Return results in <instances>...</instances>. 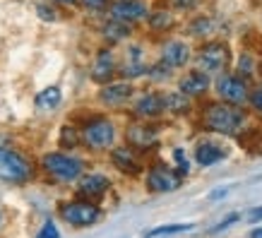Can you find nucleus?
Instances as JSON below:
<instances>
[{
    "instance_id": "obj_1",
    "label": "nucleus",
    "mask_w": 262,
    "mask_h": 238,
    "mask_svg": "<svg viewBox=\"0 0 262 238\" xmlns=\"http://www.w3.org/2000/svg\"><path fill=\"white\" fill-rule=\"evenodd\" d=\"M243 120H246L243 111L233 109V106H222V103L209 106L205 113V125L212 133H222V135H233L243 125Z\"/></svg>"
},
{
    "instance_id": "obj_2",
    "label": "nucleus",
    "mask_w": 262,
    "mask_h": 238,
    "mask_svg": "<svg viewBox=\"0 0 262 238\" xmlns=\"http://www.w3.org/2000/svg\"><path fill=\"white\" fill-rule=\"evenodd\" d=\"M43 168H46L53 178H58V181H63V183L80 178L82 171H84L80 159L68 157V154H46V157H43Z\"/></svg>"
},
{
    "instance_id": "obj_3",
    "label": "nucleus",
    "mask_w": 262,
    "mask_h": 238,
    "mask_svg": "<svg viewBox=\"0 0 262 238\" xmlns=\"http://www.w3.org/2000/svg\"><path fill=\"white\" fill-rule=\"evenodd\" d=\"M32 176V164L12 149H0V178L10 183H24Z\"/></svg>"
},
{
    "instance_id": "obj_4",
    "label": "nucleus",
    "mask_w": 262,
    "mask_h": 238,
    "mask_svg": "<svg viewBox=\"0 0 262 238\" xmlns=\"http://www.w3.org/2000/svg\"><path fill=\"white\" fill-rule=\"evenodd\" d=\"M113 137H116V130H113V125L106 118L89 120L87 125H84V130H82V140L92 149H106V147H111Z\"/></svg>"
},
{
    "instance_id": "obj_5",
    "label": "nucleus",
    "mask_w": 262,
    "mask_h": 238,
    "mask_svg": "<svg viewBox=\"0 0 262 238\" xmlns=\"http://www.w3.org/2000/svg\"><path fill=\"white\" fill-rule=\"evenodd\" d=\"M60 217L70 226H89L99 219V207H94L92 202H70L60 207Z\"/></svg>"
},
{
    "instance_id": "obj_6",
    "label": "nucleus",
    "mask_w": 262,
    "mask_h": 238,
    "mask_svg": "<svg viewBox=\"0 0 262 238\" xmlns=\"http://www.w3.org/2000/svg\"><path fill=\"white\" fill-rule=\"evenodd\" d=\"M229 63V48L224 46L222 41H212L205 44L200 51V68L205 72H219Z\"/></svg>"
},
{
    "instance_id": "obj_7",
    "label": "nucleus",
    "mask_w": 262,
    "mask_h": 238,
    "mask_svg": "<svg viewBox=\"0 0 262 238\" xmlns=\"http://www.w3.org/2000/svg\"><path fill=\"white\" fill-rule=\"evenodd\" d=\"M147 185H149V190H154V192H171L181 185V176L159 164V166H154L149 171V176H147Z\"/></svg>"
},
{
    "instance_id": "obj_8",
    "label": "nucleus",
    "mask_w": 262,
    "mask_h": 238,
    "mask_svg": "<svg viewBox=\"0 0 262 238\" xmlns=\"http://www.w3.org/2000/svg\"><path fill=\"white\" fill-rule=\"evenodd\" d=\"M216 92L229 103H243L248 99L246 82L238 77H231V75H222V77L216 79Z\"/></svg>"
},
{
    "instance_id": "obj_9",
    "label": "nucleus",
    "mask_w": 262,
    "mask_h": 238,
    "mask_svg": "<svg viewBox=\"0 0 262 238\" xmlns=\"http://www.w3.org/2000/svg\"><path fill=\"white\" fill-rule=\"evenodd\" d=\"M144 15H147V8L140 0H118L111 8V17L118 19V22H137Z\"/></svg>"
},
{
    "instance_id": "obj_10",
    "label": "nucleus",
    "mask_w": 262,
    "mask_h": 238,
    "mask_svg": "<svg viewBox=\"0 0 262 238\" xmlns=\"http://www.w3.org/2000/svg\"><path fill=\"white\" fill-rule=\"evenodd\" d=\"M108 178L101 174H89L84 176L80 181V185H77V190H80L82 198H101L103 192L108 190Z\"/></svg>"
},
{
    "instance_id": "obj_11",
    "label": "nucleus",
    "mask_w": 262,
    "mask_h": 238,
    "mask_svg": "<svg viewBox=\"0 0 262 238\" xmlns=\"http://www.w3.org/2000/svg\"><path fill=\"white\" fill-rule=\"evenodd\" d=\"M157 130H151V127H144V125H133L127 130V142L133 144V147H140V149H149L157 144Z\"/></svg>"
},
{
    "instance_id": "obj_12",
    "label": "nucleus",
    "mask_w": 262,
    "mask_h": 238,
    "mask_svg": "<svg viewBox=\"0 0 262 238\" xmlns=\"http://www.w3.org/2000/svg\"><path fill=\"white\" fill-rule=\"evenodd\" d=\"M113 72H116V60H113V53L111 51H101L99 56H96V63L92 68V77L96 82H108L113 77Z\"/></svg>"
},
{
    "instance_id": "obj_13",
    "label": "nucleus",
    "mask_w": 262,
    "mask_h": 238,
    "mask_svg": "<svg viewBox=\"0 0 262 238\" xmlns=\"http://www.w3.org/2000/svg\"><path fill=\"white\" fill-rule=\"evenodd\" d=\"M190 58V48L185 46L183 41H171L164 46V63L171 65V68H181V65L188 63Z\"/></svg>"
},
{
    "instance_id": "obj_14",
    "label": "nucleus",
    "mask_w": 262,
    "mask_h": 238,
    "mask_svg": "<svg viewBox=\"0 0 262 238\" xmlns=\"http://www.w3.org/2000/svg\"><path fill=\"white\" fill-rule=\"evenodd\" d=\"M207 87H209V77H207V72H188V75L181 79V92L185 96L202 94Z\"/></svg>"
},
{
    "instance_id": "obj_15",
    "label": "nucleus",
    "mask_w": 262,
    "mask_h": 238,
    "mask_svg": "<svg viewBox=\"0 0 262 238\" xmlns=\"http://www.w3.org/2000/svg\"><path fill=\"white\" fill-rule=\"evenodd\" d=\"M133 94V87L127 82H120V84H108V87L101 92V101L108 103V106H118Z\"/></svg>"
},
{
    "instance_id": "obj_16",
    "label": "nucleus",
    "mask_w": 262,
    "mask_h": 238,
    "mask_svg": "<svg viewBox=\"0 0 262 238\" xmlns=\"http://www.w3.org/2000/svg\"><path fill=\"white\" fill-rule=\"evenodd\" d=\"M111 159H113V164H116L123 174H140V164H137L135 157H133V149H125V147L113 149Z\"/></svg>"
},
{
    "instance_id": "obj_17",
    "label": "nucleus",
    "mask_w": 262,
    "mask_h": 238,
    "mask_svg": "<svg viewBox=\"0 0 262 238\" xmlns=\"http://www.w3.org/2000/svg\"><path fill=\"white\" fill-rule=\"evenodd\" d=\"M135 111L140 113V116H159L161 111H164V99H161V94H144L140 101H137Z\"/></svg>"
},
{
    "instance_id": "obj_18",
    "label": "nucleus",
    "mask_w": 262,
    "mask_h": 238,
    "mask_svg": "<svg viewBox=\"0 0 262 238\" xmlns=\"http://www.w3.org/2000/svg\"><path fill=\"white\" fill-rule=\"evenodd\" d=\"M123 75H125V77H140V75H144L142 51H140V48L133 46L127 51V60H125V65H123Z\"/></svg>"
},
{
    "instance_id": "obj_19",
    "label": "nucleus",
    "mask_w": 262,
    "mask_h": 238,
    "mask_svg": "<svg viewBox=\"0 0 262 238\" xmlns=\"http://www.w3.org/2000/svg\"><path fill=\"white\" fill-rule=\"evenodd\" d=\"M60 99H63L60 89L48 87V89H43V92H39V96H36V109H39V111H53L58 103H60Z\"/></svg>"
},
{
    "instance_id": "obj_20",
    "label": "nucleus",
    "mask_w": 262,
    "mask_h": 238,
    "mask_svg": "<svg viewBox=\"0 0 262 238\" xmlns=\"http://www.w3.org/2000/svg\"><path fill=\"white\" fill-rule=\"evenodd\" d=\"M195 157H198L200 166H212V164H216V161L224 157V149L216 147V144H200Z\"/></svg>"
},
{
    "instance_id": "obj_21",
    "label": "nucleus",
    "mask_w": 262,
    "mask_h": 238,
    "mask_svg": "<svg viewBox=\"0 0 262 238\" xmlns=\"http://www.w3.org/2000/svg\"><path fill=\"white\" fill-rule=\"evenodd\" d=\"M164 109L171 113H185L188 111V99L183 92H171V94H164Z\"/></svg>"
},
{
    "instance_id": "obj_22",
    "label": "nucleus",
    "mask_w": 262,
    "mask_h": 238,
    "mask_svg": "<svg viewBox=\"0 0 262 238\" xmlns=\"http://www.w3.org/2000/svg\"><path fill=\"white\" fill-rule=\"evenodd\" d=\"M127 34H130V29H127V24L125 22H118V19H113V22H108L106 27H103V36L108 41H123L127 39Z\"/></svg>"
},
{
    "instance_id": "obj_23",
    "label": "nucleus",
    "mask_w": 262,
    "mask_h": 238,
    "mask_svg": "<svg viewBox=\"0 0 262 238\" xmlns=\"http://www.w3.org/2000/svg\"><path fill=\"white\" fill-rule=\"evenodd\" d=\"M192 224H168V226H159L147 233V238H157V236H168V233H181V231H190Z\"/></svg>"
},
{
    "instance_id": "obj_24",
    "label": "nucleus",
    "mask_w": 262,
    "mask_h": 238,
    "mask_svg": "<svg viewBox=\"0 0 262 238\" xmlns=\"http://www.w3.org/2000/svg\"><path fill=\"white\" fill-rule=\"evenodd\" d=\"M149 24H151V29L164 32V29L173 27V17L168 15V12H154V15H149Z\"/></svg>"
},
{
    "instance_id": "obj_25",
    "label": "nucleus",
    "mask_w": 262,
    "mask_h": 238,
    "mask_svg": "<svg viewBox=\"0 0 262 238\" xmlns=\"http://www.w3.org/2000/svg\"><path fill=\"white\" fill-rule=\"evenodd\" d=\"M212 29V19H207V17H200V19H195L190 27V34H195V36H202V34H207Z\"/></svg>"
},
{
    "instance_id": "obj_26",
    "label": "nucleus",
    "mask_w": 262,
    "mask_h": 238,
    "mask_svg": "<svg viewBox=\"0 0 262 238\" xmlns=\"http://www.w3.org/2000/svg\"><path fill=\"white\" fill-rule=\"evenodd\" d=\"M151 77L154 79H168L171 77V65H166L164 60H161L159 65H154V68H151Z\"/></svg>"
},
{
    "instance_id": "obj_27",
    "label": "nucleus",
    "mask_w": 262,
    "mask_h": 238,
    "mask_svg": "<svg viewBox=\"0 0 262 238\" xmlns=\"http://www.w3.org/2000/svg\"><path fill=\"white\" fill-rule=\"evenodd\" d=\"M60 144H63V147H75V144H77V135H75L72 127H63V133H60Z\"/></svg>"
},
{
    "instance_id": "obj_28",
    "label": "nucleus",
    "mask_w": 262,
    "mask_h": 238,
    "mask_svg": "<svg viewBox=\"0 0 262 238\" xmlns=\"http://www.w3.org/2000/svg\"><path fill=\"white\" fill-rule=\"evenodd\" d=\"M36 238H60V233H58V229L53 224L48 222V224H43V229H41V233Z\"/></svg>"
},
{
    "instance_id": "obj_29",
    "label": "nucleus",
    "mask_w": 262,
    "mask_h": 238,
    "mask_svg": "<svg viewBox=\"0 0 262 238\" xmlns=\"http://www.w3.org/2000/svg\"><path fill=\"white\" fill-rule=\"evenodd\" d=\"M36 12H39L41 19H48V22H53V19H56V12H53L51 8H46V5H39V8H36Z\"/></svg>"
},
{
    "instance_id": "obj_30",
    "label": "nucleus",
    "mask_w": 262,
    "mask_h": 238,
    "mask_svg": "<svg viewBox=\"0 0 262 238\" xmlns=\"http://www.w3.org/2000/svg\"><path fill=\"white\" fill-rule=\"evenodd\" d=\"M250 103H253L255 111H262V89H255L250 94Z\"/></svg>"
},
{
    "instance_id": "obj_31",
    "label": "nucleus",
    "mask_w": 262,
    "mask_h": 238,
    "mask_svg": "<svg viewBox=\"0 0 262 238\" xmlns=\"http://www.w3.org/2000/svg\"><path fill=\"white\" fill-rule=\"evenodd\" d=\"M82 3H84V8H89V10H101V8H106L108 0H82Z\"/></svg>"
},
{
    "instance_id": "obj_32",
    "label": "nucleus",
    "mask_w": 262,
    "mask_h": 238,
    "mask_svg": "<svg viewBox=\"0 0 262 238\" xmlns=\"http://www.w3.org/2000/svg\"><path fill=\"white\" fill-rule=\"evenodd\" d=\"M236 219H238V217H236V214L226 217L224 222H219V224H216V226H214V233H216V231H224V229H226V226H229V224H233V222H236Z\"/></svg>"
},
{
    "instance_id": "obj_33",
    "label": "nucleus",
    "mask_w": 262,
    "mask_h": 238,
    "mask_svg": "<svg viewBox=\"0 0 262 238\" xmlns=\"http://www.w3.org/2000/svg\"><path fill=\"white\" fill-rule=\"evenodd\" d=\"M173 159L178 161V164H183V161H185V152H183V149H173Z\"/></svg>"
},
{
    "instance_id": "obj_34",
    "label": "nucleus",
    "mask_w": 262,
    "mask_h": 238,
    "mask_svg": "<svg viewBox=\"0 0 262 238\" xmlns=\"http://www.w3.org/2000/svg\"><path fill=\"white\" fill-rule=\"evenodd\" d=\"M257 219H262V207H260V209H253V212H250V222H257Z\"/></svg>"
},
{
    "instance_id": "obj_35",
    "label": "nucleus",
    "mask_w": 262,
    "mask_h": 238,
    "mask_svg": "<svg viewBox=\"0 0 262 238\" xmlns=\"http://www.w3.org/2000/svg\"><path fill=\"white\" fill-rule=\"evenodd\" d=\"M178 5H183V8H190L192 0H178Z\"/></svg>"
},
{
    "instance_id": "obj_36",
    "label": "nucleus",
    "mask_w": 262,
    "mask_h": 238,
    "mask_svg": "<svg viewBox=\"0 0 262 238\" xmlns=\"http://www.w3.org/2000/svg\"><path fill=\"white\" fill-rule=\"evenodd\" d=\"M250 236H253V238H262V229H255Z\"/></svg>"
},
{
    "instance_id": "obj_37",
    "label": "nucleus",
    "mask_w": 262,
    "mask_h": 238,
    "mask_svg": "<svg viewBox=\"0 0 262 238\" xmlns=\"http://www.w3.org/2000/svg\"><path fill=\"white\" fill-rule=\"evenodd\" d=\"M56 3H63V5H72L75 0H56Z\"/></svg>"
},
{
    "instance_id": "obj_38",
    "label": "nucleus",
    "mask_w": 262,
    "mask_h": 238,
    "mask_svg": "<svg viewBox=\"0 0 262 238\" xmlns=\"http://www.w3.org/2000/svg\"><path fill=\"white\" fill-rule=\"evenodd\" d=\"M0 224H3V217H0Z\"/></svg>"
}]
</instances>
